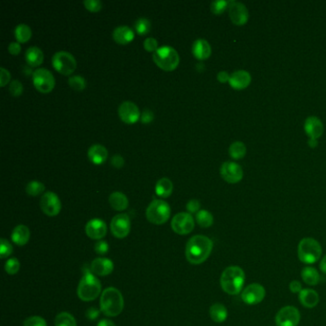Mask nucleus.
I'll return each mask as SVG.
<instances>
[{"instance_id": "f257e3e1", "label": "nucleus", "mask_w": 326, "mask_h": 326, "mask_svg": "<svg viewBox=\"0 0 326 326\" xmlns=\"http://www.w3.org/2000/svg\"><path fill=\"white\" fill-rule=\"evenodd\" d=\"M213 248L211 239L205 235H194L186 246V257L191 264L199 265L205 262Z\"/></svg>"}, {"instance_id": "f03ea898", "label": "nucleus", "mask_w": 326, "mask_h": 326, "mask_svg": "<svg viewBox=\"0 0 326 326\" xmlns=\"http://www.w3.org/2000/svg\"><path fill=\"white\" fill-rule=\"evenodd\" d=\"M245 272L239 266H229L222 273L220 285L228 295L240 294L245 283Z\"/></svg>"}, {"instance_id": "7ed1b4c3", "label": "nucleus", "mask_w": 326, "mask_h": 326, "mask_svg": "<svg viewBox=\"0 0 326 326\" xmlns=\"http://www.w3.org/2000/svg\"><path fill=\"white\" fill-rule=\"evenodd\" d=\"M124 297L114 287L105 289L101 296V310L107 317H117L124 310Z\"/></svg>"}, {"instance_id": "20e7f679", "label": "nucleus", "mask_w": 326, "mask_h": 326, "mask_svg": "<svg viewBox=\"0 0 326 326\" xmlns=\"http://www.w3.org/2000/svg\"><path fill=\"white\" fill-rule=\"evenodd\" d=\"M101 291V284L92 273L86 270L78 283V297L84 302H91L96 300Z\"/></svg>"}, {"instance_id": "39448f33", "label": "nucleus", "mask_w": 326, "mask_h": 326, "mask_svg": "<svg viewBox=\"0 0 326 326\" xmlns=\"http://www.w3.org/2000/svg\"><path fill=\"white\" fill-rule=\"evenodd\" d=\"M322 255V248L318 241L312 237H305L300 241L297 246L298 259L304 264H314L318 262Z\"/></svg>"}, {"instance_id": "423d86ee", "label": "nucleus", "mask_w": 326, "mask_h": 326, "mask_svg": "<svg viewBox=\"0 0 326 326\" xmlns=\"http://www.w3.org/2000/svg\"><path fill=\"white\" fill-rule=\"evenodd\" d=\"M152 59L159 68L169 72L175 70L180 62L177 51L174 48L168 45L160 47L155 53L152 55Z\"/></svg>"}, {"instance_id": "0eeeda50", "label": "nucleus", "mask_w": 326, "mask_h": 326, "mask_svg": "<svg viewBox=\"0 0 326 326\" xmlns=\"http://www.w3.org/2000/svg\"><path fill=\"white\" fill-rule=\"evenodd\" d=\"M146 216L150 223L162 225L171 216V207L166 201L155 199L149 204L146 211Z\"/></svg>"}, {"instance_id": "6e6552de", "label": "nucleus", "mask_w": 326, "mask_h": 326, "mask_svg": "<svg viewBox=\"0 0 326 326\" xmlns=\"http://www.w3.org/2000/svg\"><path fill=\"white\" fill-rule=\"evenodd\" d=\"M55 70L64 76H70L77 68V61L73 55L66 51L57 52L52 58Z\"/></svg>"}, {"instance_id": "1a4fd4ad", "label": "nucleus", "mask_w": 326, "mask_h": 326, "mask_svg": "<svg viewBox=\"0 0 326 326\" xmlns=\"http://www.w3.org/2000/svg\"><path fill=\"white\" fill-rule=\"evenodd\" d=\"M33 83L40 93H50L56 85L53 74L45 68H39L33 73Z\"/></svg>"}, {"instance_id": "9d476101", "label": "nucleus", "mask_w": 326, "mask_h": 326, "mask_svg": "<svg viewBox=\"0 0 326 326\" xmlns=\"http://www.w3.org/2000/svg\"><path fill=\"white\" fill-rule=\"evenodd\" d=\"M301 321V313L295 306H284L276 315L278 326H297Z\"/></svg>"}, {"instance_id": "9b49d317", "label": "nucleus", "mask_w": 326, "mask_h": 326, "mask_svg": "<svg viewBox=\"0 0 326 326\" xmlns=\"http://www.w3.org/2000/svg\"><path fill=\"white\" fill-rule=\"evenodd\" d=\"M266 296L264 286L259 283H252L244 288L241 292V298L243 303L248 305H256L263 302Z\"/></svg>"}, {"instance_id": "f8f14e48", "label": "nucleus", "mask_w": 326, "mask_h": 326, "mask_svg": "<svg viewBox=\"0 0 326 326\" xmlns=\"http://www.w3.org/2000/svg\"><path fill=\"white\" fill-rule=\"evenodd\" d=\"M171 228L174 233L180 235H186L192 233L194 229V219L188 212H179L171 221Z\"/></svg>"}, {"instance_id": "ddd939ff", "label": "nucleus", "mask_w": 326, "mask_h": 326, "mask_svg": "<svg viewBox=\"0 0 326 326\" xmlns=\"http://www.w3.org/2000/svg\"><path fill=\"white\" fill-rule=\"evenodd\" d=\"M39 206L48 216H56L62 210V202L59 196L52 192H46L42 195Z\"/></svg>"}, {"instance_id": "4468645a", "label": "nucleus", "mask_w": 326, "mask_h": 326, "mask_svg": "<svg viewBox=\"0 0 326 326\" xmlns=\"http://www.w3.org/2000/svg\"><path fill=\"white\" fill-rule=\"evenodd\" d=\"M110 229L113 235L117 238H124L130 233L131 223L130 218L126 213H120L115 215L110 224Z\"/></svg>"}, {"instance_id": "2eb2a0df", "label": "nucleus", "mask_w": 326, "mask_h": 326, "mask_svg": "<svg viewBox=\"0 0 326 326\" xmlns=\"http://www.w3.org/2000/svg\"><path fill=\"white\" fill-rule=\"evenodd\" d=\"M220 174L222 178L229 184H236L243 178V171L238 164L234 162H225L220 168Z\"/></svg>"}, {"instance_id": "dca6fc26", "label": "nucleus", "mask_w": 326, "mask_h": 326, "mask_svg": "<svg viewBox=\"0 0 326 326\" xmlns=\"http://www.w3.org/2000/svg\"><path fill=\"white\" fill-rule=\"evenodd\" d=\"M118 112L120 119L125 124H135L141 119L140 110L138 106L131 101H124L119 106Z\"/></svg>"}, {"instance_id": "f3484780", "label": "nucleus", "mask_w": 326, "mask_h": 326, "mask_svg": "<svg viewBox=\"0 0 326 326\" xmlns=\"http://www.w3.org/2000/svg\"><path fill=\"white\" fill-rule=\"evenodd\" d=\"M229 15L232 22L235 25H244L249 19V12L246 6L240 2L231 1L229 5Z\"/></svg>"}, {"instance_id": "a211bd4d", "label": "nucleus", "mask_w": 326, "mask_h": 326, "mask_svg": "<svg viewBox=\"0 0 326 326\" xmlns=\"http://www.w3.org/2000/svg\"><path fill=\"white\" fill-rule=\"evenodd\" d=\"M86 233L88 237L94 240H100L103 238L107 233V227L104 221L99 218H94L86 226Z\"/></svg>"}, {"instance_id": "6ab92c4d", "label": "nucleus", "mask_w": 326, "mask_h": 326, "mask_svg": "<svg viewBox=\"0 0 326 326\" xmlns=\"http://www.w3.org/2000/svg\"><path fill=\"white\" fill-rule=\"evenodd\" d=\"M90 270L92 274H95L97 276L105 277L113 272L114 264L108 258L98 257L92 261Z\"/></svg>"}, {"instance_id": "aec40b11", "label": "nucleus", "mask_w": 326, "mask_h": 326, "mask_svg": "<svg viewBox=\"0 0 326 326\" xmlns=\"http://www.w3.org/2000/svg\"><path fill=\"white\" fill-rule=\"evenodd\" d=\"M304 130L310 139L318 140L323 134V124L317 117H309L304 123Z\"/></svg>"}, {"instance_id": "412c9836", "label": "nucleus", "mask_w": 326, "mask_h": 326, "mask_svg": "<svg viewBox=\"0 0 326 326\" xmlns=\"http://www.w3.org/2000/svg\"><path fill=\"white\" fill-rule=\"evenodd\" d=\"M252 82L250 73L245 70L235 71L230 77L229 84L235 90H242L247 88Z\"/></svg>"}, {"instance_id": "4be33fe9", "label": "nucleus", "mask_w": 326, "mask_h": 326, "mask_svg": "<svg viewBox=\"0 0 326 326\" xmlns=\"http://www.w3.org/2000/svg\"><path fill=\"white\" fill-rule=\"evenodd\" d=\"M192 51L194 57L199 61H205L211 55L210 43L203 39H196L194 41Z\"/></svg>"}, {"instance_id": "5701e85b", "label": "nucleus", "mask_w": 326, "mask_h": 326, "mask_svg": "<svg viewBox=\"0 0 326 326\" xmlns=\"http://www.w3.org/2000/svg\"><path fill=\"white\" fill-rule=\"evenodd\" d=\"M134 37H135V34L132 31V29H130L127 26H119L116 29H114L112 34L113 39L118 44H121V45H126L130 43L134 39Z\"/></svg>"}, {"instance_id": "b1692460", "label": "nucleus", "mask_w": 326, "mask_h": 326, "mask_svg": "<svg viewBox=\"0 0 326 326\" xmlns=\"http://www.w3.org/2000/svg\"><path fill=\"white\" fill-rule=\"evenodd\" d=\"M298 300L305 308H314L319 303V295L317 291L310 288H306L303 289L298 294Z\"/></svg>"}, {"instance_id": "393cba45", "label": "nucleus", "mask_w": 326, "mask_h": 326, "mask_svg": "<svg viewBox=\"0 0 326 326\" xmlns=\"http://www.w3.org/2000/svg\"><path fill=\"white\" fill-rule=\"evenodd\" d=\"M88 158L95 165H101L107 160L108 151L101 145H93L88 149Z\"/></svg>"}, {"instance_id": "a878e982", "label": "nucleus", "mask_w": 326, "mask_h": 326, "mask_svg": "<svg viewBox=\"0 0 326 326\" xmlns=\"http://www.w3.org/2000/svg\"><path fill=\"white\" fill-rule=\"evenodd\" d=\"M30 236L31 233L27 226L18 225L16 226L12 233V240L18 246H24L28 243Z\"/></svg>"}, {"instance_id": "bb28decb", "label": "nucleus", "mask_w": 326, "mask_h": 326, "mask_svg": "<svg viewBox=\"0 0 326 326\" xmlns=\"http://www.w3.org/2000/svg\"><path fill=\"white\" fill-rule=\"evenodd\" d=\"M25 60L32 67H38L44 60V55L39 47L32 46L25 53Z\"/></svg>"}, {"instance_id": "cd10ccee", "label": "nucleus", "mask_w": 326, "mask_h": 326, "mask_svg": "<svg viewBox=\"0 0 326 326\" xmlns=\"http://www.w3.org/2000/svg\"><path fill=\"white\" fill-rule=\"evenodd\" d=\"M109 204L114 209L118 211L124 210L128 207V199L124 194L120 192H115L113 194H110L108 198Z\"/></svg>"}, {"instance_id": "c85d7f7f", "label": "nucleus", "mask_w": 326, "mask_h": 326, "mask_svg": "<svg viewBox=\"0 0 326 326\" xmlns=\"http://www.w3.org/2000/svg\"><path fill=\"white\" fill-rule=\"evenodd\" d=\"M210 318L218 323L224 322L228 318V310L222 303H213L210 308Z\"/></svg>"}, {"instance_id": "c756f323", "label": "nucleus", "mask_w": 326, "mask_h": 326, "mask_svg": "<svg viewBox=\"0 0 326 326\" xmlns=\"http://www.w3.org/2000/svg\"><path fill=\"white\" fill-rule=\"evenodd\" d=\"M302 278L303 280L309 286H315L317 285L319 281V274H318L317 269H315L314 267L311 266H306L304 267L302 271Z\"/></svg>"}, {"instance_id": "7c9ffc66", "label": "nucleus", "mask_w": 326, "mask_h": 326, "mask_svg": "<svg viewBox=\"0 0 326 326\" xmlns=\"http://www.w3.org/2000/svg\"><path fill=\"white\" fill-rule=\"evenodd\" d=\"M173 191L172 182L169 178H161L156 183V194L162 198L170 197Z\"/></svg>"}, {"instance_id": "2f4dec72", "label": "nucleus", "mask_w": 326, "mask_h": 326, "mask_svg": "<svg viewBox=\"0 0 326 326\" xmlns=\"http://www.w3.org/2000/svg\"><path fill=\"white\" fill-rule=\"evenodd\" d=\"M15 37L18 42L25 43L31 39V28L26 24H18L15 29Z\"/></svg>"}, {"instance_id": "473e14b6", "label": "nucleus", "mask_w": 326, "mask_h": 326, "mask_svg": "<svg viewBox=\"0 0 326 326\" xmlns=\"http://www.w3.org/2000/svg\"><path fill=\"white\" fill-rule=\"evenodd\" d=\"M246 146L242 142H234L229 148V153L230 156L234 160H239L242 159L244 156L246 155Z\"/></svg>"}, {"instance_id": "72a5a7b5", "label": "nucleus", "mask_w": 326, "mask_h": 326, "mask_svg": "<svg viewBox=\"0 0 326 326\" xmlns=\"http://www.w3.org/2000/svg\"><path fill=\"white\" fill-rule=\"evenodd\" d=\"M56 326H77L75 318L67 312L60 313L55 318Z\"/></svg>"}, {"instance_id": "f704fd0d", "label": "nucleus", "mask_w": 326, "mask_h": 326, "mask_svg": "<svg viewBox=\"0 0 326 326\" xmlns=\"http://www.w3.org/2000/svg\"><path fill=\"white\" fill-rule=\"evenodd\" d=\"M196 222L202 228H209L213 224V216L208 210H199L196 213Z\"/></svg>"}, {"instance_id": "c9c22d12", "label": "nucleus", "mask_w": 326, "mask_h": 326, "mask_svg": "<svg viewBox=\"0 0 326 326\" xmlns=\"http://www.w3.org/2000/svg\"><path fill=\"white\" fill-rule=\"evenodd\" d=\"M45 191V186L39 181H31L26 186V193L30 196H39Z\"/></svg>"}, {"instance_id": "e433bc0d", "label": "nucleus", "mask_w": 326, "mask_h": 326, "mask_svg": "<svg viewBox=\"0 0 326 326\" xmlns=\"http://www.w3.org/2000/svg\"><path fill=\"white\" fill-rule=\"evenodd\" d=\"M68 85L73 90H75L77 92H80L86 87V78H83L79 75L72 76L68 79Z\"/></svg>"}, {"instance_id": "4c0bfd02", "label": "nucleus", "mask_w": 326, "mask_h": 326, "mask_svg": "<svg viewBox=\"0 0 326 326\" xmlns=\"http://www.w3.org/2000/svg\"><path fill=\"white\" fill-rule=\"evenodd\" d=\"M134 27L137 34H139L140 36H145L150 31L151 23L148 18H139L138 20H136Z\"/></svg>"}, {"instance_id": "58836bf2", "label": "nucleus", "mask_w": 326, "mask_h": 326, "mask_svg": "<svg viewBox=\"0 0 326 326\" xmlns=\"http://www.w3.org/2000/svg\"><path fill=\"white\" fill-rule=\"evenodd\" d=\"M229 5H230V2L224 1V0L213 1L210 4V11L212 12V14L219 16L225 12L226 9L229 7Z\"/></svg>"}, {"instance_id": "ea45409f", "label": "nucleus", "mask_w": 326, "mask_h": 326, "mask_svg": "<svg viewBox=\"0 0 326 326\" xmlns=\"http://www.w3.org/2000/svg\"><path fill=\"white\" fill-rule=\"evenodd\" d=\"M20 269V263L19 261L13 257V258H10L7 260L6 264H5V271L7 272L9 275H16L19 271Z\"/></svg>"}, {"instance_id": "a19ab883", "label": "nucleus", "mask_w": 326, "mask_h": 326, "mask_svg": "<svg viewBox=\"0 0 326 326\" xmlns=\"http://www.w3.org/2000/svg\"><path fill=\"white\" fill-rule=\"evenodd\" d=\"M0 254H1V258L4 259L6 257L11 256L13 253V246L11 245V243L8 240L2 238L0 240Z\"/></svg>"}, {"instance_id": "79ce46f5", "label": "nucleus", "mask_w": 326, "mask_h": 326, "mask_svg": "<svg viewBox=\"0 0 326 326\" xmlns=\"http://www.w3.org/2000/svg\"><path fill=\"white\" fill-rule=\"evenodd\" d=\"M9 91H10V93L12 96H14V97H18V96H20L22 92H23V86H22V84L19 82V80H17V79H15V80H13L11 84H10V86H9Z\"/></svg>"}, {"instance_id": "37998d69", "label": "nucleus", "mask_w": 326, "mask_h": 326, "mask_svg": "<svg viewBox=\"0 0 326 326\" xmlns=\"http://www.w3.org/2000/svg\"><path fill=\"white\" fill-rule=\"evenodd\" d=\"M23 326H47L46 320L39 316H33L24 320Z\"/></svg>"}, {"instance_id": "c03bdc74", "label": "nucleus", "mask_w": 326, "mask_h": 326, "mask_svg": "<svg viewBox=\"0 0 326 326\" xmlns=\"http://www.w3.org/2000/svg\"><path fill=\"white\" fill-rule=\"evenodd\" d=\"M84 5L86 6V8L90 11V12H99L102 8V3L100 0H86L84 2Z\"/></svg>"}, {"instance_id": "a18cd8bd", "label": "nucleus", "mask_w": 326, "mask_h": 326, "mask_svg": "<svg viewBox=\"0 0 326 326\" xmlns=\"http://www.w3.org/2000/svg\"><path fill=\"white\" fill-rule=\"evenodd\" d=\"M144 48L150 53H155L156 51L159 49L158 48V41L153 38H148L144 41Z\"/></svg>"}, {"instance_id": "49530a36", "label": "nucleus", "mask_w": 326, "mask_h": 326, "mask_svg": "<svg viewBox=\"0 0 326 326\" xmlns=\"http://www.w3.org/2000/svg\"><path fill=\"white\" fill-rule=\"evenodd\" d=\"M95 252L98 254V255H101L103 256L105 255L109 250V245L107 244V242L104 240L98 241L96 244H95Z\"/></svg>"}, {"instance_id": "de8ad7c7", "label": "nucleus", "mask_w": 326, "mask_h": 326, "mask_svg": "<svg viewBox=\"0 0 326 326\" xmlns=\"http://www.w3.org/2000/svg\"><path fill=\"white\" fill-rule=\"evenodd\" d=\"M200 202L196 199H192L189 200L186 204V210L188 211V213H197L200 210Z\"/></svg>"}, {"instance_id": "09e8293b", "label": "nucleus", "mask_w": 326, "mask_h": 326, "mask_svg": "<svg viewBox=\"0 0 326 326\" xmlns=\"http://www.w3.org/2000/svg\"><path fill=\"white\" fill-rule=\"evenodd\" d=\"M0 71H1V74H0V86L4 87V86L8 85L9 82L11 79V74L4 67H1Z\"/></svg>"}, {"instance_id": "8fccbe9b", "label": "nucleus", "mask_w": 326, "mask_h": 326, "mask_svg": "<svg viewBox=\"0 0 326 326\" xmlns=\"http://www.w3.org/2000/svg\"><path fill=\"white\" fill-rule=\"evenodd\" d=\"M289 289L293 294H300L303 290V285L298 280H292L289 284Z\"/></svg>"}, {"instance_id": "3c124183", "label": "nucleus", "mask_w": 326, "mask_h": 326, "mask_svg": "<svg viewBox=\"0 0 326 326\" xmlns=\"http://www.w3.org/2000/svg\"><path fill=\"white\" fill-rule=\"evenodd\" d=\"M154 119V114L153 112H151L150 110H145L142 114H141V121L143 124H149L152 120Z\"/></svg>"}, {"instance_id": "603ef678", "label": "nucleus", "mask_w": 326, "mask_h": 326, "mask_svg": "<svg viewBox=\"0 0 326 326\" xmlns=\"http://www.w3.org/2000/svg\"><path fill=\"white\" fill-rule=\"evenodd\" d=\"M124 160L122 156L115 155L112 157L111 159V165L116 168V169H121L124 166Z\"/></svg>"}, {"instance_id": "864d4df0", "label": "nucleus", "mask_w": 326, "mask_h": 326, "mask_svg": "<svg viewBox=\"0 0 326 326\" xmlns=\"http://www.w3.org/2000/svg\"><path fill=\"white\" fill-rule=\"evenodd\" d=\"M8 50L10 54L13 55V56H17L21 51V46L18 42H12L9 45Z\"/></svg>"}, {"instance_id": "5fc2aeb1", "label": "nucleus", "mask_w": 326, "mask_h": 326, "mask_svg": "<svg viewBox=\"0 0 326 326\" xmlns=\"http://www.w3.org/2000/svg\"><path fill=\"white\" fill-rule=\"evenodd\" d=\"M86 315L88 319L94 320V319H96V318L99 317L100 310L97 309V308H95V307H91V308H89L88 310L86 311Z\"/></svg>"}, {"instance_id": "6e6d98bb", "label": "nucleus", "mask_w": 326, "mask_h": 326, "mask_svg": "<svg viewBox=\"0 0 326 326\" xmlns=\"http://www.w3.org/2000/svg\"><path fill=\"white\" fill-rule=\"evenodd\" d=\"M231 75H229L226 71H221L218 74V79L221 84H225L230 80Z\"/></svg>"}, {"instance_id": "4d7b16f0", "label": "nucleus", "mask_w": 326, "mask_h": 326, "mask_svg": "<svg viewBox=\"0 0 326 326\" xmlns=\"http://www.w3.org/2000/svg\"><path fill=\"white\" fill-rule=\"evenodd\" d=\"M98 326H116L113 321H111L110 319H101V321L98 323Z\"/></svg>"}, {"instance_id": "13d9d810", "label": "nucleus", "mask_w": 326, "mask_h": 326, "mask_svg": "<svg viewBox=\"0 0 326 326\" xmlns=\"http://www.w3.org/2000/svg\"><path fill=\"white\" fill-rule=\"evenodd\" d=\"M319 269H320L321 272L326 275V256H323L322 259H321V261H320V263H319Z\"/></svg>"}, {"instance_id": "bf43d9fd", "label": "nucleus", "mask_w": 326, "mask_h": 326, "mask_svg": "<svg viewBox=\"0 0 326 326\" xmlns=\"http://www.w3.org/2000/svg\"><path fill=\"white\" fill-rule=\"evenodd\" d=\"M308 145H309V147H311V148H315V147H317V146H318V140L310 139V138H309V140H308Z\"/></svg>"}]
</instances>
